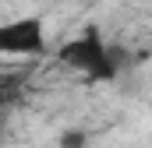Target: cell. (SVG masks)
<instances>
[{"label": "cell", "instance_id": "obj_2", "mask_svg": "<svg viewBox=\"0 0 152 148\" xmlns=\"http://www.w3.org/2000/svg\"><path fill=\"white\" fill-rule=\"evenodd\" d=\"M0 53H7V57H39V53H46L42 18H14V21L0 25Z\"/></svg>", "mask_w": 152, "mask_h": 148}, {"label": "cell", "instance_id": "obj_3", "mask_svg": "<svg viewBox=\"0 0 152 148\" xmlns=\"http://www.w3.org/2000/svg\"><path fill=\"white\" fill-rule=\"evenodd\" d=\"M57 148H88V134L85 131H64L60 134V141H57Z\"/></svg>", "mask_w": 152, "mask_h": 148}, {"label": "cell", "instance_id": "obj_1", "mask_svg": "<svg viewBox=\"0 0 152 148\" xmlns=\"http://www.w3.org/2000/svg\"><path fill=\"white\" fill-rule=\"evenodd\" d=\"M57 60L64 67H71V71L92 78V81H113L117 74H120L117 53L106 46V39L99 36V28H85L81 36L67 39L57 49Z\"/></svg>", "mask_w": 152, "mask_h": 148}]
</instances>
